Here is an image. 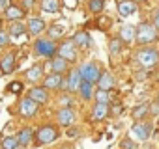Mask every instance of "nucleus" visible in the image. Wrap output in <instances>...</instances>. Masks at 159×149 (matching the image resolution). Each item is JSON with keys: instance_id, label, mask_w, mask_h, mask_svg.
Segmentation results:
<instances>
[{"instance_id": "obj_14", "label": "nucleus", "mask_w": 159, "mask_h": 149, "mask_svg": "<svg viewBox=\"0 0 159 149\" xmlns=\"http://www.w3.org/2000/svg\"><path fill=\"white\" fill-rule=\"evenodd\" d=\"M116 10L122 17H131V15L137 13V2L135 0H118Z\"/></svg>"}, {"instance_id": "obj_22", "label": "nucleus", "mask_w": 159, "mask_h": 149, "mask_svg": "<svg viewBox=\"0 0 159 149\" xmlns=\"http://www.w3.org/2000/svg\"><path fill=\"white\" fill-rule=\"evenodd\" d=\"M8 34H10V37L19 39L26 34V24H23L21 21H11L10 26H8Z\"/></svg>"}, {"instance_id": "obj_2", "label": "nucleus", "mask_w": 159, "mask_h": 149, "mask_svg": "<svg viewBox=\"0 0 159 149\" xmlns=\"http://www.w3.org/2000/svg\"><path fill=\"white\" fill-rule=\"evenodd\" d=\"M56 50H58V43L51 37H38L34 41V54L39 58L51 60L56 56Z\"/></svg>"}, {"instance_id": "obj_44", "label": "nucleus", "mask_w": 159, "mask_h": 149, "mask_svg": "<svg viewBox=\"0 0 159 149\" xmlns=\"http://www.w3.org/2000/svg\"><path fill=\"white\" fill-rule=\"evenodd\" d=\"M135 2H137V4H142V2H146V0H135Z\"/></svg>"}, {"instance_id": "obj_29", "label": "nucleus", "mask_w": 159, "mask_h": 149, "mask_svg": "<svg viewBox=\"0 0 159 149\" xmlns=\"http://www.w3.org/2000/svg\"><path fill=\"white\" fill-rule=\"evenodd\" d=\"M60 0H41V10L43 11H49V13H54L60 10Z\"/></svg>"}, {"instance_id": "obj_15", "label": "nucleus", "mask_w": 159, "mask_h": 149, "mask_svg": "<svg viewBox=\"0 0 159 149\" xmlns=\"http://www.w3.org/2000/svg\"><path fill=\"white\" fill-rule=\"evenodd\" d=\"M49 69L51 73H58V74H66L69 71V62L60 58V56H54L49 60Z\"/></svg>"}, {"instance_id": "obj_24", "label": "nucleus", "mask_w": 159, "mask_h": 149, "mask_svg": "<svg viewBox=\"0 0 159 149\" xmlns=\"http://www.w3.org/2000/svg\"><path fill=\"white\" fill-rule=\"evenodd\" d=\"M94 92H96V84H92V82H81V88H79V95H81V99L83 101H90V99H94Z\"/></svg>"}, {"instance_id": "obj_12", "label": "nucleus", "mask_w": 159, "mask_h": 149, "mask_svg": "<svg viewBox=\"0 0 159 149\" xmlns=\"http://www.w3.org/2000/svg\"><path fill=\"white\" fill-rule=\"evenodd\" d=\"M71 41H73L75 47H79V49H90L92 43H94L92 36H90L86 30H79V32H75V34L71 36Z\"/></svg>"}, {"instance_id": "obj_42", "label": "nucleus", "mask_w": 159, "mask_h": 149, "mask_svg": "<svg viewBox=\"0 0 159 149\" xmlns=\"http://www.w3.org/2000/svg\"><path fill=\"white\" fill-rule=\"evenodd\" d=\"M23 4H25V8H32L34 6V0H23Z\"/></svg>"}, {"instance_id": "obj_3", "label": "nucleus", "mask_w": 159, "mask_h": 149, "mask_svg": "<svg viewBox=\"0 0 159 149\" xmlns=\"http://www.w3.org/2000/svg\"><path fill=\"white\" fill-rule=\"evenodd\" d=\"M60 138V130L54 125H41L34 132V143L36 145H49Z\"/></svg>"}, {"instance_id": "obj_11", "label": "nucleus", "mask_w": 159, "mask_h": 149, "mask_svg": "<svg viewBox=\"0 0 159 149\" xmlns=\"http://www.w3.org/2000/svg\"><path fill=\"white\" fill-rule=\"evenodd\" d=\"M75 119H77V114H75L73 108H58V112H56V123L60 127L69 129L75 123Z\"/></svg>"}, {"instance_id": "obj_13", "label": "nucleus", "mask_w": 159, "mask_h": 149, "mask_svg": "<svg viewBox=\"0 0 159 149\" xmlns=\"http://www.w3.org/2000/svg\"><path fill=\"white\" fill-rule=\"evenodd\" d=\"M45 30H47L45 21L39 19V17H32V19L26 23V34H30V36H34V37H39Z\"/></svg>"}, {"instance_id": "obj_35", "label": "nucleus", "mask_w": 159, "mask_h": 149, "mask_svg": "<svg viewBox=\"0 0 159 149\" xmlns=\"http://www.w3.org/2000/svg\"><path fill=\"white\" fill-rule=\"evenodd\" d=\"M10 93H21V90H23V82H19V80H15V82H11V84H8V88H6Z\"/></svg>"}, {"instance_id": "obj_21", "label": "nucleus", "mask_w": 159, "mask_h": 149, "mask_svg": "<svg viewBox=\"0 0 159 149\" xmlns=\"http://www.w3.org/2000/svg\"><path fill=\"white\" fill-rule=\"evenodd\" d=\"M111 104V103H109ZM109 104H105V103H96L94 104V108H92V119L94 121H103L105 117H109Z\"/></svg>"}, {"instance_id": "obj_25", "label": "nucleus", "mask_w": 159, "mask_h": 149, "mask_svg": "<svg viewBox=\"0 0 159 149\" xmlns=\"http://www.w3.org/2000/svg\"><path fill=\"white\" fill-rule=\"evenodd\" d=\"M122 49H124V41L120 39V36H118V37H112V39L109 41V52H111V56L122 54Z\"/></svg>"}, {"instance_id": "obj_36", "label": "nucleus", "mask_w": 159, "mask_h": 149, "mask_svg": "<svg viewBox=\"0 0 159 149\" xmlns=\"http://www.w3.org/2000/svg\"><path fill=\"white\" fill-rule=\"evenodd\" d=\"M10 34H8V30H0V49H4V47H8V43H10Z\"/></svg>"}, {"instance_id": "obj_37", "label": "nucleus", "mask_w": 159, "mask_h": 149, "mask_svg": "<svg viewBox=\"0 0 159 149\" xmlns=\"http://www.w3.org/2000/svg\"><path fill=\"white\" fill-rule=\"evenodd\" d=\"M124 112L122 104H109V116H120Z\"/></svg>"}, {"instance_id": "obj_6", "label": "nucleus", "mask_w": 159, "mask_h": 149, "mask_svg": "<svg viewBox=\"0 0 159 149\" xmlns=\"http://www.w3.org/2000/svg\"><path fill=\"white\" fill-rule=\"evenodd\" d=\"M38 108H39V104H38L34 99H30L28 95L23 97V99L19 101V104H17V112H19V116H21L23 119L34 117V116L38 114Z\"/></svg>"}, {"instance_id": "obj_40", "label": "nucleus", "mask_w": 159, "mask_h": 149, "mask_svg": "<svg viewBox=\"0 0 159 149\" xmlns=\"http://www.w3.org/2000/svg\"><path fill=\"white\" fill-rule=\"evenodd\" d=\"M67 136H69V138H77V136H79V130H77V129H69V130H67Z\"/></svg>"}, {"instance_id": "obj_20", "label": "nucleus", "mask_w": 159, "mask_h": 149, "mask_svg": "<svg viewBox=\"0 0 159 149\" xmlns=\"http://www.w3.org/2000/svg\"><path fill=\"white\" fill-rule=\"evenodd\" d=\"M4 17L11 23V21H21L25 17V10L21 6H15V4H10L6 10H4Z\"/></svg>"}, {"instance_id": "obj_23", "label": "nucleus", "mask_w": 159, "mask_h": 149, "mask_svg": "<svg viewBox=\"0 0 159 149\" xmlns=\"http://www.w3.org/2000/svg\"><path fill=\"white\" fill-rule=\"evenodd\" d=\"M0 71L4 74H10L15 71V54H6L0 58Z\"/></svg>"}, {"instance_id": "obj_41", "label": "nucleus", "mask_w": 159, "mask_h": 149, "mask_svg": "<svg viewBox=\"0 0 159 149\" xmlns=\"http://www.w3.org/2000/svg\"><path fill=\"white\" fill-rule=\"evenodd\" d=\"M8 6H10V2H8V0H0V10H2V11H4Z\"/></svg>"}, {"instance_id": "obj_5", "label": "nucleus", "mask_w": 159, "mask_h": 149, "mask_svg": "<svg viewBox=\"0 0 159 149\" xmlns=\"http://www.w3.org/2000/svg\"><path fill=\"white\" fill-rule=\"evenodd\" d=\"M77 69H79V73H81V79L84 82H92V84L98 82L99 74H101V69H99V65L96 62H86L81 67H77Z\"/></svg>"}, {"instance_id": "obj_45", "label": "nucleus", "mask_w": 159, "mask_h": 149, "mask_svg": "<svg viewBox=\"0 0 159 149\" xmlns=\"http://www.w3.org/2000/svg\"><path fill=\"white\" fill-rule=\"evenodd\" d=\"M66 149H69V147H66Z\"/></svg>"}, {"instance_id": "obj_19", "label": "nucleus", "mask_w": 159, "mask_h": 149, "mask_svg": "<svg viewBox=\"0 0 159 149\" xmlns=\"http://www.w3.org/2000/svg\"><path fill=\"white\" fill-rule=\"evenodd\" d=\"M34 129H30V127H25V129H21L15 136H17V142H19V147H28L30 145V142L34 140Z\"/></svg>"}, {"instance_id": "obj_43", "label": "nucleus", "mask_w": 159, "mask_h": 149, "mask_svg": "<svg viewBox=\"0 0 159 149\" xmlns=\"http://www.w3.org/2000/svg\"><path fill=\"white\" fill-rule=\"evenodd\" d=\"M69 8H73V6H77V0H67V2H66Z\"/></svg>"}, {"instance_id": "obj_10", "label": "nucleus", "mask_w": 159, "mask_h": 149, "mask_svg": "<svg viewBox=\"0 0 159 149\" xmlns=\"http://www.w3.org/2000/svg\"><path fill=\"white\" fill-rule=\"evenodd\" d=\"M64 77L66 74H58V73H51L47 77L41 79V86L49 92H56V90H62L64 88Z\"/></svg>"}, {"instance_id": "obj_9", "label": "nucleus", "mask_w": 159, "mask_h": 149, "mask_svg": "<svg viewBox=\"0 0 159 149\" xmlns=\"http://www.w3.org/2000/svg\"><path fill=\"white\" fill-rule=\"evenodd\" d=\"M56 56L67 60V62H75L77 60V47L71 39H66L62 43H58V50H56Z\"/></svg>"}, {"instance_id": "obj_18", "label": "nucleus", "mask_w": 159, "mask_h": 149, "mask_svg": "<svg viewBox=\"0 0 159 149\" xmlns=\"http://www.w3.org/2000/svg\"><path fill=\"white\" fill-rule=\"evenodd\" d=\"M96 86L101 88V90H109V92H111V90L116 86V82H114V77H112L109 71H101V74H99V79H98Z\"/></svg>"}, {"instance_id": "obj_30", "label": "nucleus", "mask_w": 159, "mask_h": 149, "mask_svg": "<svg viewBox=\"0 0 159 149\" xmlns=\"http://www.w3.org/2000/svg\"><path fill=\"white\" fill-rule=\"evenodd\" d=\"M62 36H64V26H62V24H51V26L47 28V37L58 39V37H62Z\"/></svg>"}, {"instance_id": "obj_32", "label": "nucleus", "mask_w": 159, "mask_h": 149, "mask_svg": "<svg viewBox=\"0 0 159 149\" xmlns=\"http://www.w3.org/2000/svg\"><path fill=\"white\" fill-rule=\"evenodd\" d=\"M88 10L92 13H101L105 10V0H90V2H88Z\"/></svg>"}, {"instance_id": "obj_31", "label": "nucleus", "mask_w": 159, "mask_h": 149, "mask_svg": "<svg viewBox=\"0 0 159 149\" xmlns=\"http://www.w3.org/2000/svg\"><path fill=\"white\" fill-rule=\"evenodd\" d=\"M0 149H19V142L17 136H6L0 143Z\"/></svg>"}, {"instance_id": "obj_1", "label": "nucleus", "mask_w": 159, "mask_h": 149, "mask_svg": "<svg viewBox=\"0 0 159 149\" xmlns=\"http://www.w3.org/2000/svg\"><path fill=\"white\" fill-rule=\"evenodd\" d=\"M133 60L142 67V69H153L159 63V50L153 47H142L135 52Z\"/></svg>"}, {"instance_id": "obj_7", "label": "nucleus", "mask_w": 159, "mask_h": 149, "mask_svg": "<svg viewBox=\"0 0 159 149\" xmlns=\"http://www.w3.org/2000/svg\"><path fill=\"white\" fill-rule=\"evenodd\" d=\"M81 82H83V79H81L79 69H71V71H67V74L64 77V88H62V92L75 93V92H79V88H81Z\"/></svg>"}, {"instance_id": "obj_17", "label": "nucleus", "mask_w": 159, "mask_h": 149, "mask_svg": "<svg viewBox=\"0 0 159 149\" xmlns=\"http://www.w3.org/2000/svg\"><path fill=\"white\" fill-rule=\"evenodd\" d=\"M43 77H45V69H43L41 63H36V65H32V67L26 71V80L32 82V84H38Z\"/></svg>"}, {"instance_id": "obj_4", "label": "nucleus", "mask_w": 159, "mask_h": 149, "mask_svg": "<svg viewBox=\"0 0 159 149\" xmlns=\"http://www.w3.org/2000/svg\"><path fill=\"white\" fill-rule=\"evenodd\" d=\"M157 39V28L152 23H140L135 28V41L139 45H150Z\"/></svg>"}, {"instance_id": "obj_27", "label": "nucleus", "mask_w": 159, "mask_h": 149, "mask_svg": "<svg viewBox=\"0 0 159 149\" xmlns=\"http://www.w3.org/2000/svg\"><path fill=\"white\" fill-rule=\"evenodd\" d=\"M94 101H96V103H105V104H109V103H111V92L98 88V90L94 92Z\"/></svg>"}, {"instance_id": "obj_38", "label": "nucleus", "mask_w": 159, "mask_h": 149, "mask_svg": "<svg viewBox=\"0 0 159 149\" xmlns=\"http://www.w3.org/2000/svg\"><path fill=\"white\" fill-rule=\"evenodd\" d=\"M148 114H152V116H157L159 114V99L148 104Z\"/></svg>"}, {"instance_id": "obj_8", "label": "nucleus", "mask_w": 159, "mask_h": 149, "mask_svg": "<svg viewBox=\"0 0 159 149\" xmlns=\"http://www.w3.org/2000/svg\"><path fill=\"white\" fill-rule=\"evenodd\" d=\"M129 132H131V138L135 142H146L152 136V123L137 121V123H133V127H131Z\"/></svg>"}, {"instance_id": "obj_16", "label": "nucleus", "mask_w": 159, "mask_h": 149, "mask_svg": "<svg viewBox=\"0 0 159 149\" xmlns=\"http://www.w3.org/2000/svg\"><path fill=\"white\" fill-rule=\"evenodd\" d=\"M28 97L34 99L38 104H47L49 103V90H45L43 86H34L28 92Z\"/></svg>"}, {"instance_id": "obj_34", "label": "nucleus", "mask_w": 159, "mask_h": 149, "mask_svg": "<svg viewBox=\"0 0 159 149\" xmlns=\"http://www.w3.org/2000/svg\"><path fill=\"white\" fill-rule=\"evenodd\" d=\"M120 149H137V142L127 136V138H124V140L120 142Z\"/></svg>"}, {"instance_id": "obj_28", "label": "nucleus", "mask_w": 159, "mask_h": 149, "mask_svg": "<svg viewBox=\"0 0 159 149\" xmlns=\"http://www.w3.org/2000/svg\"><path fill=\"white\" fill-rule=\"evenodd\" d=\"M146 114H148V104H146V103L137 104V106L133 108V112H131V116H133V119H135V121L144 119V117H146Z\"/></svg>"}, {"instance_id": "obj_26", "label": "nucleus", "mask_w": 159, "mask_h": 149, "mask_svg": "<svg viewBox=\"0 0 159 149\" xmlns=\"http://www.w3.org/2000/svg\"><path fill=\"white\" fill-rule=\"evenodd\" d=\"M120 39L125 43L135 41V26H122L120 28Z\"/></svg>"}, {"instance_id": "obj_33", "label": "nucleus", "mask_w": 159, "mask_h": 149, "mask_svg": "<svg viewBox=\"0 0 159 149\" xmlns=\"http://www.w3.org/2000/svg\"><path fill=\"white\" fill-rule=\"evenodd\" d=\"M58 106H60V108H73V99H71V95H69V93L60 95V97H58Z\"/></svg>"}, {"instance_id": "obj_39", "label": "nucleus", "mask_w": 159, "mask_h": 149, "mask_svg": "<svg viewBox=\"0 0 159 149\" xmlns=\"http://www.w3.org/2000/svg\"><path fill=\"white\" fill-rule=\"evenodd\" d=\"M152 24H153V26H155V28L159 30V8H157V10L153 11V21H152Z\"/></svg>"}]
</instances>
